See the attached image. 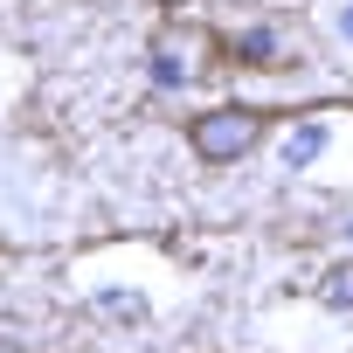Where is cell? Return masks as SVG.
<instances>
[{
    "instance_id": "1",
    "label": "cell",
    "mask_w": 353,
    "mask_h": 353,
    "mask_svg": "<svg viewBox=\"0 0 353 353\" xmlns=\"http://www.w3.org/2000/svg\"><path fill=\"white\" fill-rule=\"evenodd\" d=\"M145 63H152V83H159V90H181V83H194L201 70L222 63V35H215L208 21H194V14H166V21L152 28V42H145Z\"/></svg>"
},
{
    "instance_id": "2",
    "label": "cell",
    "mask_w": 353,
    "mask_h": 353,
    "mask_svg": "<svg viewBox=\"0 0 353 353\" xmlns=\"http://www.w3.org/2000/svg\"><path fill=\"white\" fill-rule=\"evenodd\" d=\"M256 139H263V111H250V104H215L188 125V145L201 166H236V159H250Z\"/></svg>"
},
{
    "instance_id": "3",
    "label": "cell",
    "mask_w": 353,
    "mask_h": 353,
    "mask_svg": "<svg viewBox=\"0 0 353 353\" xmlns=\"http://www.w3.org/2000/svg\"><path fill=\"white\" fill-rule=\"evenodd\" d=\"M222 63H243V70H284V49L270 28H250V35H222Z\"/></svg>"
},
{
    "instance_id": "4",
    "label": "cell",
    "mask_w": 353,
    "mask_h": 353,
    "mask_svg": "<svg viewBox=\"0 0 353 353\" xmlns=\"http://www.w3.org/2000/svg\"><path fill=\"white\" fill-rule=\"evenodd\" d=\"M319 298H325V312L353 319V263H332V270H325V284H319Z\"/></svg>"
}]
</instances>
